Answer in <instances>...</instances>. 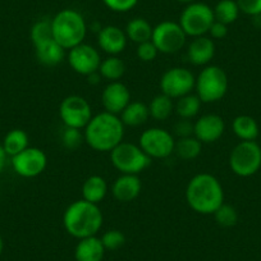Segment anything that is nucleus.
I'll return each mask as SVG.
<instances>
[{
    "label": "nucleus",
    "instance_id": "obj_41",
    "mask_svg": "<svg viewBox=\"0 0 261 261\" xmlns=\"http://www.w3.org/2000/svg\"><path fill=\"white\" fill-rule=\"evenodd\" d=\"M7 156L8 155L6 154V151H4L3 149V145L0 144V173L3 172L4 167H6V163H7Z\"/></svg>",
    "mask_w": 261,
    "mask_h": 261
},
{
    "label": "nucleus",
    "instance_id": "obj_20",
    "mask_svg": "<svg viewBox=\"0 0 261 261\" xmlns=\"http://www.w3.org/2000/svg\"><path fill=\"white\" fill-rule=\"evenodd\" d=\"M105 250L101 240L97 236L79 240L74 248V260L76 261H102Z\"/></svg>",
    "mask_w": 261,
    "mask_h": 261
},
{
    "label": "nucleus",
    "instance_id": "obj_1",
    "mask_svg": "<svg viewBox=\"0 0 261 261\" xmlns=\"http://www.w3.org/2000/svg\"><path fill=\"white\" fill-rule=\"evenodd\" d=\"M186 201L197 214L213 215L224 202V188L215 175L199 173L186 187Z\"/></svg>",
    "mask_w": 261,
    "mask_h": 261
},
{
    "label": "nucleus",
    "instance_id": "obj_21",
    "mask_svg": "<svg viewBox=\"0 0 261 261\" xmlns=\"http://www.w3.org/2000/svg\"><path fill=\"white\" fill-rule=\"evenodd\" d=\"M34 47L37 62L41 63L45 67H55V65L60 64L64 60L65 51H67L54 39L41 42Z\"/></svg>",
    "mask_w": 261,
    "mask_h": 261
},
{
    "label": "nucleus",
    "instance_id": "obj_3",
    "mask_svg": "<svg viewBox=\"0 0 261 261\" xmlns=\"http://www.w3.org/2000/svg\"><path fill=\"white\" fill-rule=\"evenodd\" d=\"M104 223L99 205L81 199L68 205L63 214L65 232L77 240L97 236Z\"/></svg>",
    "mask_w": 261,
    "mask_h": 261
},
{
    "label": "nucleus",
    "instance_id": "obj_24",
    "mask_svg": "<svg viewBox=\"0 0 261 261\" xmlns=\"http://www.w3.org/2000/svg\"><path fill=\"white\" fill-rule=\"evenodd\" d=\"M152 30H154V27L150 24L147 19L136 17V18H132L130 21H128L124 32L127 35L128 40L139 45L151 40Z\"/></svg>",
    "mask_w": 261,
    "mask_h": 261
},
{
    "label": "nucleus",
    "instance_id": "obj_5",
    "mask_svg": "<svg viewBox=\"0 0 261 261\" xmlns=\"http://www.w3.org/2000/svg\"><path fill=\"white\" fill-rule=\"evenodd\" d=\"M228 86L229 82L227 73L219 65H206L196 77V95L200 97L202 104L220 101L227 95Z\"/></svg>",
    "mask_w": 261,
    "mask_h": 261
},
{
    "label": "nucleus",
    "instance_id": "obj_44",
    "mask_svg": "<svg viewBox=\"0 0 261 261\" xmlns=\"http://www.w3.org/2000/svg\"><path fill=\"white\" fill-rule=\"evenodd\" d=\"M175 2H178V3H183V4H190V3H193V2H196V0H175Z\"/></svg>",
    "mask_w": 261,
    "mask_h": 261
},
{
    "label": "nucleus",
    "instance_id": "obj_18",
    "mask_svg": "<svg viewBox=\"0 0 261 261\" xmlns=\"http://www.w3.org/2000/svg\"><path fill=\"white\" fill-rule=\"evenodd\" d=\"M215 42L210 36L193 37L187 46V59L196 67H206L215 57Z\"/></svg>",
    "mask_w": 261,
    "mask_h": 261
},
{
    "label": "nucleus",
    "instance_id": "obj_4",
    "mask_svg": "<svg viewBox=\"0 0 261 261\" xmlns=\"http://www.w3.org/2000/svg\"><path fill=\"white\" fill-rule=\"evenodd\" d=\"M53 37L65 50L85 42L87 23L84 16L76 9H62L51 18Z\"/></svg>",
    "mask_w": 261,
    "mask_h": 261
},
{
    "label": "nucleus",
    "instance_id": "obj_7",
    "mask_svg": "<svg viewBox=\"0 0 261 261\" xmlns=\"http://www.w3.org/2000/svg\"><path fill=\"white\" fill-rule=\"evenodd\" d=\"M214 21V12L212 7L201 2H193L187 4L183 9L178 23L186 35L193 39L206 35Z\"/></svg>",
    "mask_w": 261,
    "mask_h": 261
},
{
    "label": "nucleus",
    "instance_id": "obj_30",
    "mask_svg": "<svg viewBox=\"0 0 261 261\" xmlns=\"http://www.w3.org/2000/svg\"><path fill=\"white\" fill-rule=\"evenodd\" d=\"M202 151V144L195 136L175 140L174 154L179 159L190 162L199 158Z\"/></svg>",
    "mask_w": 261,
    "mask_h": 261
},
{
    "label": "nucleus",
    "instance_id": "obj_16",
    "mask_svg": "<svg viewBox=\"0 0 261 261\" xmlns=\"http://www.w3.org/2000/svg\"><path fill=\"white\" fill-rule=\"evenodd\" d=\"M130 102V91L123 82H109L101 92L104 112L119 115Z\"/></svg>",
    "mask_w": 261,
    "mask_h": 261
},
{
    "label": "nucleus",
    "instance_id": "obj_6",
    "mask_svg": "<svg viewBox=\"0 0 261 261\" xmlns=\"http://www.w3.org/2000/svg\"><path fill=\"white\" fill-rule=\"evenodd\" d=\"M109 154L113 167L120 174L139 175L150 167L152 160L140 147V145L124 141L115 146Z\"/></svg>",
    "mask_w": 261,
    "mask_h": 261
},
{
    "label": "nucleus",
    "instance_id": "obj_40",
    "mask_svg": "<svg viewBox=\"0 0 261 261\" xmlns=\"http://www.w3.org/2000/svg\"><path fill=\"white\" fill-rule=\"evenodd\" d=\"M207 34L213 40H222L228 35V26L222 22L214 21Z\"/></svg>",
    "mask_w": 261,
    "mask_h": 261
},
{
    "label": "nucleus",
    "instance_id": "obj_25",
    "mask_svg": "<svg viewBox=\"0 0 261 261\" xmlns=\"http://www.w3.org/2000/svg\"><path fill=\"white\" fill-rule=\"evenodd\" d=\"M232 129L241 141H255L260 134L257 122L250 115L236 117L232 123Z\"/></svg>",
    "mask_w": 261,
    "mask_h": 261
},
{
    "label": "nucleus",
    "instance_id": "obj_19",
    "mask_svg": "<svg viewBox=\"0 0 261 261\" xmlns=\"http://www.w3.org/2000/svg\"><path fill=\"white\" fill-rule=\"evenodd\" d=\"M141 190V179L135 174H120L110 187L113 197L119 202L134 201L140 196Z\"/></svg>",
    "mask_w": 261,
    "mask_h": 261
},
{
    "label": "nucleus",
    "instance_id": "obj_26",
    "mask_svg": "<svg viewBox=\"0 0 261 261\" xmlns=\"http://www.w3.org/2000/svg\"><path fill=\"white\" fill-rule=\"evenodd\" d=\"M147 107H149L150 118L158 120V122H164V120L169 119L174 113V101L172 97L167 96L163 92L155 95L151 101L147 104Z\"/></svg>",
    "mask_w": 261,
    "mask_h": 261
},
{
    "label": "nucleus",
    "instance_id": "obj_17",
    "mask_svg": "<svg viewBox=\"0 0 261 261\" xmlns=\"http://www.w3.org/2000/svg\"><path fill=\"white\" fill-rule=\"evenodd\" d=\"M127 35L120 27L109 24L97 31V46L108 55H119L127 47Z\"/></svg>",
    "mask_w": 261,
    "mask_h": 261
},
{
    "label": "nucleus",
    "instance_id": "obj_35",
    "mask_svg": "<svg viewBox=\"0 0 261 261\" xmlns=\"http://www.w3.org/2000/svg\"><path fill=\"white\" fill-rule=\"evenodd\" d=\"M102 245L107 251H117L122 248L125 243V236L119 229L107 230L104 234L100 237Z\"/></svg>",
    "mask_w": 261,
    "mask_h": 261
},
{
    "label": "nucleus",
    "instance_id": "obj_23",
    "mask_svg": "<svg viewBox=\"0 0 261 261\" xmlns=\"http://www.w3.org/2000/svg\"><path fill=\"white\" fill-rule=\"evenodd\" d=\"M124 127H141L150 118L149 107L142 101H130L119 114Z\"/></svg>",
    "mask_w": 261,
    "mask_h": 261
},
{
    "label": "nucleus",
    "instance_id": "obj_15",
    "mask_svg": "<svg viewBox=\"0 0 261 261\" xmlns=\"http://www.w3.org/2000/svg\"><path fill=\"white\" fill-rule=\"evenodd\" d=\"M224 119L214 113L202 114L193 123V136L202 145L217 142L224 135Z\"/></svg>",
    "mask_w": 261,
    "mask_h": 261
},
{
    "label": "nucleus",
    "instance_id": "obj_9",
    "mask_svg": "<svg viewBox=\"0 0 261 261\" xmlns=\"http://www.w3.org/2000/svg\"><path fill=\"white\" fill-rule=\"evenodd\" d=\"M139 145L151 159H167L174 154L175 139L164 128L151 127L142 132Z\"/></svg>",
    "mask_w": 261,
    "mask_h": 261
},
{
    "label": "nucleus",
    "instance_id": "obj_12",
    "mask_svg": "<svg viewBox=\"0 0 261 261\" xmlns=\"http://www.w3.org/2000/svg\"><path fill=\"white\" fill-rule=\"evenodd\" d=\"M196 77L190 69L182 67H173L165 71L160 79V91L167 96L177 100L185 95L191 94L195 89Z\"/></svg>",
    "mask_w": 261,
    "mask_h": 261
},
{
    "label": "nucleus",
    "instance_id": "obj_36",
    "mask_svg": "<svg viewBox=\"0 0 261 261\" xmlns=\"http://www.w3.org/2000/svg\"><path fill=\"white\" fill-rule=\"evenodd\" d=\"M159 55L156 46L154 45V42L150 40V41L142 42L139 44L136 47V57L137 59L141 60L144 63H150L152 60L156 59V57Z\"/></svg>",
    "mask_w": 261,
    "mask_h": 261
},
{
    "label": "nucleus",
    "instance_id": "obj_33",
    "mask_svg": "<svg viewBox=\"0 0 261 261\" xmlns=\"http://www.w3.org/2000/svg\"><path fill=\"white\" fill-rule=\"evenodd\" d=\"M214 219L218 225L223 228L234 227L238 222V212L234 206L223 202L219 207L214 212Z\"/></svg>",
    "mask_w": 261,
    "mask_h": 261
},
{
    "label": "nucleus",
    "instance_id": "obj_10",
    "mask_svg": "<svg viewBox=\"0 0 261 261\" xmlns=\"http://www.w3.org/2000/svg\"><path fill=\"white\" fill-rule=\"evenodd\" d=\"M187 35L174 21H163L152 30L151 41L162 54H175L185 47Z\"/></svg>",
    "mask_w": 261,
    "mask_h": 261
},
{
    "label": "nucleus",
    "instance_id": "obj_34",
    "mask_svg": "<svg viewBox=\"0 0 261 261\" xmlns=\"http://www.w3.org/2000/svg\"><path fill=\"white\" fill-rule=\"evenodd\" d=\"M84 142H85L84 129L64 127V130H63V134H62V144L65 149L69 150V151H74V150L79 149Z\"/></svg>",
    "mask_w": 261,
    "mask_h": 261
},
{
    "label": "nucleus",
    "instance_id": "obj_31",
    "mask_svg": "<svg viewBox=\"0 0 261 261\" xmlns=\"http://www.w3.org/2000/svg\"><path fill=\"white\" fill-rule=\"evenodd\" d=\"M213 12H214L215 21L222 22L227 26L234 23L241 13L236 0H219L217 6L213 8Z\"/></svg>",
    "mask_w": 261,
    "mask_h": 261
},
{
    "label": "nucleus",
    "instance_id": "obj_27",
    "mask_svg": "<svg viewBox=\"0 0 261 261\" xmlns=\"http://www.w3.org/2000/svg\"><path fill=\"white\" fill-rule=\"evenodd\" d=\"M125 63L120 59L118 55H108L105 59L101 60L99 67V73L101 79L107 80L108 82L120 81L125 73Z\"/></svg>",
    "mask_w": 261,
    "mask_h": 261
},
{
    "label": "nucleus",
    "instance_id": "obj_29",
    "mask_svg": "<svg viewBox=\"0 0 261 261\" xmlns=\"http://www.w3.org/2000/svg\"><path fill=\"white\" fill-rule=\"evenodd\" d=\"M202 101L196 94H187L185 96L177 99V102L174 104V112L182 119H193L197 117L201 110Z\"/></svg>",
    "mask_w": 261,
    "mask_h": 261
},
{
    "label": "nucleus",
    "instance_id": "obj_2",
    "mask_svg": "<svg viewBox=\"0 0 261 261\" xmlns=\"http://www.w3.org/2000/svg\"><path fill=\"white\" fill-rule=\"evenodd\" d=\"M85 142L95 151L110 152L123 142L124 124L119 115L101 112L92 115L91 120L84 128Z\"/></svg>",
    "mask_w": 261,
    "mask_h": 261
},
{
    "label": "nucleus",
    "instance_id": "obj_11",
    "mask_svg": "<svg viewBox=\"0 0 261 261\" xmlns=\"http://www.w3.org/2000/svg\"><path fill=\"white\" fill-rule=\"evenodd\" d=\"M92 115L90 102L80 95H69L64 97L59 105V117L64 127L84 129Z\"/></svg>",
    "mask_w": 261,
    "mask_h": 261
},
{
    "label": "nucleus",
    "instance_id": "obj_42",
    "mask_svg": "<svg viewBox=\"0 0 261 261\" xmlns=\"http://www.w3.org/2000/svg\"><path fill=\"white\" fill-rule=\"evenodd\" d=\"M100 80H101V76H100L99 72H95V73H92V74H90V76H87V82H89L90 85L100 84Z\"/></svg>",
    "mask_w": 261,
    "mask_h": 261
},
{
    "label": "nucleus",
    "instance_id": "obj_38",
    "mask_svg": "<svg viewBox=\"0 0 261 261\" xmlns=\"http://www.w3.org/2000/svg\"><path fill=\"white\" fill-rule=\"evenodd\" d=\"M242 13L250 17L261 14V0H236Z\"/></svg>",
    "mask_w": 261,
    "mask_h": 261
},
{
    "label": "nucleus",
    "instance_id": "obj_28",
    "mask_svg": "<svg viewBox=\"0 0 261 261\" xmlns=\"http://www.w3.org/2000/svg\"><path fill=\"white\" fill-rule=\"evenodd\" d=\"M2 145H3L6 154L13 158L30 146L29 135L21 128H14L6 135Z\"/></svg>",
    "mask_w": 261,
    "mask_h": 261
},
{
    "label": "nucleus",
    "instance_id": "obj_39",
    "mask_svg": "<svg viewBox=\"0 0 261 261\" xmlns=\"http://www.w3.org/2000/svg\"><path fill=\"white\" fill-rule=\"evenodd\" d=\"M174 135L178 139L193 136V123L191 122V119H182V118H179V120L173 127V136Z\"/></svg>",
    "mask_w": 261,
    "mask_h": 261
},
{
    "label": "nucleus",
    "instance_id": "obj_37",
    "mask_svg": "<svg viewBox=\"0 0 261 261\" xmlns=\"http://www.w3.org/2000/svg\"><path fill=\"white\" fill-rule=\"evenodd\" d=\"M107 8L117 13H125L129 12L139 4V0H102Z\"/></svg>",
    "mask_w": 261,
    "mask_h": 261
},
{
    "label": "nucleus",
    "instance_id": "obj_13",
    "mask_svg": "<svg viewBox=\"0 0 261 261\" xmlns=\"http://www.w3.org/2000/svg\"><path fill=\"white\" fill-rule=\"evenodd\" d=\"M13 169L19 177L35 178L44 173L47 167V156L39 147L29 146L12 158Z\"/></svg>",
    "mask_w": 261,
    "mask_h": 261
},
{
    "label": "nucleus",
    "instance_id": "obj_32",
    "mask_svg": "<svg viewBox=\"0 0 261 261\" xmlns=\"http://www.w3.org/2000/svg\"><path fill=\"white\" fill-rule=\"evenodd\" d=\"M30 37H31V41L34 44V46H36V45L41 44L44 41H47L50 39H54L53 37L51 19L42 18L35 22L34 26L31 27V31H30Z\"/></svg>",
    "mask_w": 261,
    "mask_h": 261
},
{
    "label": "nucleus",
    "instance_id": "obj_43",
    "mask_svg": "<svg viewBox=\"0 0 261 261\" xmlns=\"http://www.w3.org/2000/svg\"><path fill=\"white\" fill-rule=\"evenodd\" d=\"M3 250H4V241H3V237L0 236V255H2Z\"/></svg>",
    "mask_w": 261,
    "mask_h": 261
},
{
    "label": "nucleus",
    "instance_id": "obj_22",
    "mask_svg": "<svg viewBox=\"0 0 261 261\" xmlns=\"http://www.w3.org/2000/svg\"><path fill=\"white\" fill-rule=\"evenodd\" d=\"M109 185L107 179L99 174H92L82 185V199L92 204L99 205L107 197Z\"/></svg>",
    "mask_w": 261,
    "mask_h": 261
},
{
    "label": "nucleus",
    "instance_id": "obj_14",
    "mask_svg": "<svg viewBox=\"0 0 261 261\" xmlns=\"http://www.w3.org/2000/svg\"><path fill=\"white\" fill-rule=\"evenodd\" d=\"M101 60L99 50L86 42H82L68 50L69 67L81 76L87 77L95 72H99Z\"/></svg>",
    "mask_w": 261,
    "mask_h": 261
},
{
    "label": "nucleus",
    "instance_id": "obj_8",
    "mask_svg": "<svg viewBox=\"0 0 261 261\" xmlns=\"http://www.w3.org/2000/svg\"><path fill=\"white\" fill-rule=\"evenodd\" d=\"M229 168L238 177L247 178L261 168V147L256 141H241L232 149Z\"/></svg>",
    "mask_w": 261,
    "mask_h": 261
}]
</instances>
